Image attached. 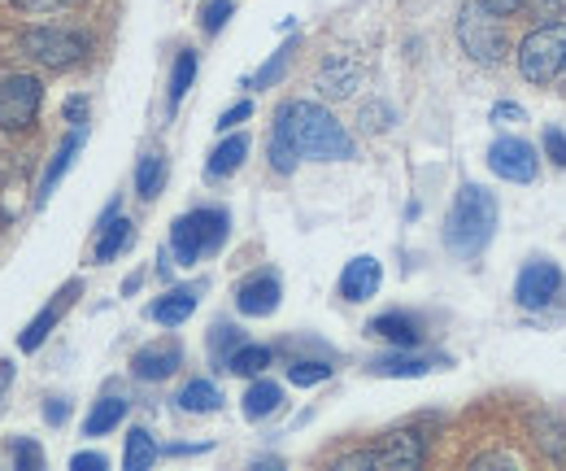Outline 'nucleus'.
<instances>
[{"mask_svg": "<svg viewBox=\"0 0 566 471\" xmlns=\"http://www.w3.org/2000/svg\"><path fill=\"white\" fill-rule=\"evenodd\" d=\"M275 131H283L296 144L300 157H314V162H344V157H353L349 131L318 101H287V105H280Z\"/></svg>", "mask_w": 566, "mask_h": 471, "instance_id": "1", "label": "nucleus"}, {"mask_svg": "<svg viewBox=\"0 0 566 471\" xmlns=\"http://www.w3.org/2000/svg\"><path fill=\"white\" fill-rule=\"evenodd\" d=\"M493 232H497V197L484 184H462L458 201L445 219V245L458 258H475L488 249Z\"/></svg>", "mask_w": 566, "mask_h": 471, "instance_id": "2", "label": "nucleus"}, {"mask_svg": "<svg viewBox=\"0 0 566 471\" xmlns=\"http://www.w3.org/2000/svg\"><path fill=\"white\" fill-rule=\"evenodd\" d=\"M227 232H232L227 210H219V205L188 210V214H179V219L170 223V254L179 258V267H197L205 254L223 249Z\"/></svg>", "mask_w": 566, "mask_h": 471, "instance_id": "3", "label": "nucleus"}, {"mask_svg": "<svg viewBox=\"0 0 566 471\" xmlns=\"http://www.w3.org/2000/svg\"><path fill=\"white\" fill-rule=\"evenodd\" d=\"M566 70V22H541L519 44V74L528 83H554Z\"/></svg>", "mask_w": 566, "mask_h": 471, "instance_id": "4", "label": "nucleus"}, {"mask_svg": "<svg viewBox=\"0 0 566 471\" xmlns=\"http://www.w3.org/2000/svg\"><path fill=\"white\" fill-rule=\"evenodd\" d=\"M17 48H22V57H31L48 70H66L92 52V39L83 31H70V26H31V31H22Z\"/></svg>", "mask_w": 566, "mask_h": 471, "instance_id": "5", "label": "nucleus"}, {"mask_svg": "<svg viewBox=\"0 0 566 471\" xmlns=\"http://www.w3.org/2000/svg\"><path fill=\"white\" fill-rule=\"evenodd\" d=\"M458 44L467 48L471 61L480 66H493L502 61L506 52V26H502V13H493L484 0L480 4H467L462 17H458Z\"/></svg>", "mask_w": 566, "mask_h": 471, "instance_id": "6", "label": "nucleus"}, {"mask_svg": "<svg viewBox=\"0 0 566 471\" xmlns=\"http://www.w3.org/2000/svg\"><path fill=\"white\" fill-rule=\"evenodd\" d=\"M423 437L418 433H388L379 446L370 450H357V455H340L335 468L353 471V468H379V471H414L423 468Z\"/></svg>", "mask_w": 566, "mask_h": 471, "instance_id": "7", "label": "nucleus"}, {"mask_svg": "<svg viewBox=\"0 0 566 471\" xmlns=\"http://www.w3.org/2000/svg\"><path fill=\"white\" fill-rule=\"evenodd\" d=\"M39 79L35 74H9L0 79V127L4 131H26L39 114Z\"/></svg>", "mask_w": 566, "mask_h": 471, "instance_id": "8", "label": "nucleus"}, {"mask_svg": "<svg viewBox=\"0 0 566 471\" xmlns=\"http://www.w3.org/2000/svg\"><path fill=\"white\" fill-rule=\"evenodd\" d=\"M488 166H493V175L506 179V184H532L536 170H541V157H536V149H532L528 140H519V136H497L493 149H488Z\"/></svg>", "mask_w": 566, "mask_h": 471, "instance_id": "9", "label": "nucleus"}, {"mask_svg": "<svg viewBox=\"0 0 566 471\" xmlns=\"http://www.w3.org/2000/svg\"><path fill=\"white\" fill-rule=\"evenodd\" d=\"M558 289H563L558 262L554 258H532V262H523V271L515 280V302L523 310H545L558 297Z\"/></svg>", "mask_w": 566, "mask_h": 471, "instance_id": "10", "label": "nucleus"}, {"mask_svg": "<svg viewBox=\"0 0 566 471\" xmlns=\"http://www.w3.org/2000/svg\"><path fill=\"white\" fill-rule=\"evenodd\" d=\"M79 289H83V284H79V280H70V284H66V289H61V293H57V297H52V302L31 319V323H26V332L17 337V345H22L26 354H35V350L48 341V332H52V328L61 323V315L74 306V293H79Z\"/></svg>", "mask_w": 566, "mask_h": 471, "instance_id": "11", "label": "nucleus"}, {"mask_svg": "<svg viewBox=\"0 0 566 471\" xmlns=\"http://www.w3.org/2000/svg\"><path fill=\"white\" fill-rule=\"evenodd\" d=\"M184 367V350L179 341H153L131 358V376L135 380H170Z\"/></svg>", "mask_w": 566, "mask_h": 471, "instance_id": "12", "label": "nucleus"}, {"mask_svg": "<svg viewBox=\"0 0 566 471\" xmlns=\"http://www.w3.org/2000/svg\"><path fill=\"white\" fill-rule=\"evenodd\" d=\"M280 280L275 275H253V280H245L240 289H236V310L240 315H249V319H267V315H275L280 310Z\"/></svg>", "mask_w": 566, "mask_h": 471, "instance_id": "13", "label": "nucleus"}, {"mask_svg": "<svg viewBox=\"0 0 566 471\" xmlns=\"http://www.w3.org/2000/svg\"><path fill=\"white\" fill-rule=\"evenodd\" d=\"M357 83H362V61H357V57H349V52L327 57V61H322V70H318V92H322V96H331V101L353 96V92H357Z\"/></svg>", "mask_w": 566, "mask_h": 471, "instance_id": "14", "label": "nucleus"}, {"mask_svg": "<svg viewBox=\"0 0 566 471\" xmlns=\"http://www.w3.org/2000/svg\"><path fill=\"white\" fill-rule=\"evenodd\" d=\"M197 302H201V289L197 284H175L170 293H162L153 306H149V319L162 323V328H179L197 315Z\"/></svg>", "mask_w": 566, "mask_h": 471, "instance_id": "15", "label": "nucleus"}, {"mask_svg": "<svg viewBox=\"0 0 566 471\" xmlns=\"http://www.w3.org/2000/svg\"><path fill=\"white\" fill-rule=\"evenodd\" d=\"M131 240H135L131 219H122L118 205H109L105 219H101V227H96V249H92V258H96V262H114L118 254L131 249Z\"/></svg>", "mask_w": 566, "mask_h": 471, "instance_id": "16", "label": "nucleus"}, {"mask_svg": "<svg viewBox=\"0 0 566 471\" xmlns=\"http://www.w3.org/2000/svg\"><path fill=\"white\" fill-rule=\"evenodd\" d=\"M379 284H384V267L375 262V258H353L344 271H340V297L344 302H370L375 293H379Z\"/></svg>", "mask_w": 566, "mask_h": 471, "instance_id": "17", "label": "nucleus"}, {"mask_svg": "<svg viewBox=\"0 0 566 471\" xmlns=\"http://www.w3.org/2000/svg\"><path fill=\"white\" fill-rule=\"evenodd\" d=\"M528 433L536 441V450L550 459V463H563L566 468V420L554 411H532L528 415Z\"/></svg>", "mask_w": 566, "mask_h": 471, "instance_id": "18", "label": "nucleus"}, {"mask_svg": "<svg viewBox=\"0 0 566 471\" xmlns=\"http://www.w3.org/2000/svg\"><path fill=\"white\" fill-rule=\"evenodd\" d=\"M366 332L379 337V341H388V345H397V350H414V345L423 341V323H418L414 315H405V310L375 315V319L366 323Z\"/></svg>", "mask_w": 566, "mask_h": 471, "instance_id": "19", "label": "nucleus"}, {"mask_svg": "<svg viewBox=\"0 0 566 471\" xmlns=\"http://www.w3.org/2000/svg\"><path fill=\"white\" fill-rule=\"evenodd\" d=\"M83 149V131H70L61 144H57V153H52V162L44 166V175H39V188H35V201L44 205L48 197H52V188L61 184V175L70 170V162H74V153Z\"/></svg>", "mask_w": 566, "mask_h": 471, "instance_id": "20", "label": "nucleus"}, {"mask_svg": "<svg viewBox=\"0 0 566 471\" xmlns=\"http://www.w3.org/2000/svg\"><path fill=\"white\" fill-rule=\"evenodd\" d=\"M366 372H370V376H384V380H418V376H427V372H432V358H418V354L397 350V354L370 358V367H366Z\"/></svg>", "mask_w": 566, "mask_h": 471, "instance_id": "21", "label": "nucleus"}, {"mask_svg": "<svg viewBox=\"0 0 566 471\" xmlns=\"http://www.w3.org/2000/svg\"><path fill=\"white\" fill-rule=\"evenodd\" d=\"M245 157H249V136H227L214 153H210V162H205V175L210 179H227V175H236L240 166H245Z\"/></svg>", "mask_w": 566, "mask_h": 471, "instance_id": "22", "label": "nucleus"}, {"mask_svg": "<svg viewBox=\"0 0 566 471\" xmlns=\"http://www.w3.org/2000/svg\"><path fill=\"white\" fill-rule=\"evenodd\" d=\"M122 420H127V398H101V402L87 411L83 433H87V437H105V433H114Z\"/></svg>", "mask_w": 566, "mask_h": 471, "instance_id": "23", "label": "nucleus"}, {"mask_svg": "<svg viewBox=\"0 0 566 471\" xmlns=\"http://www.w3.org/2000/svg\"><path fill=\"white\" fill-rule=\"evenodd\" d=\"M283 407V389L275 385V380H253L249 385V393H245V415L249 420H267V415H275Z\"/></svg>", "mask_w": 566, "mask_h": 471, "instance_id": "24", "label": "nucleus"}, {"mask_svg": "<svg viewBox=\"0 0 566 471\" xmlns=\"http://www.w3.org/2000/svg\"><path fill=\"white\" fill-rule=\"evenodd\" d=\"M157 441H153V433L149 428H131L127 433V446H122V468L127 471H144L157 463Z\"/></svg>", "mask_w": 566, "mask_h": 471, "instance_id": "25", "label": "nucleus"}, {"mask_svg": "<svg viewBox=\"0 0 566 471\" xmlns=\"http://www.w3.org/2000/svg\"><path fill=\"white\" fill-rule=\"evenodd\" d=\"M166 188V153H144L140 157V166H135V192L144 197V201H153L157 192Z\"/></svg>", "mask_w": 566, "mask_h": 471, "instance_id": "26", "label": "nucleus"}, {"mask_svg": "<svg viewBox=\"0 0 566 471\" xmlns=\"http://www.w3.org/2000/svg\"><path fill=\"white\" fill-rule=\"evenodd\" d=\"M219 407H223V393H219L214 380H192V385H184V393H179V411H188V415H210V411H219Z\"/></svg>", "mask_w": 566, "mask_h": 471, "instance_id": "27", "label": "nucleus"}, {"mask_svg": "<svg viewBox=\"0 0 566 471\" xmlns=\"http://www.w3.org/2000/svg\"><path fill=\"white\" fill-rule=\"evenodd\" d=\"M271 350L267 345H240L232 358H227V372H236V376H262L267 367H271Z\"/></svg>", "mask_w": 566, "mask_h": 471, "instance_id": "28", "label": "nucleus"}, {"mask_svg": "<svg viewBox=\"0 0 566 471\" xmlns=\"http://www.w3.org/2000/svg\"><path fill=\"white\" fill-rule=\"evenodd\" d=\"M197 66H201V61H197L192 48H184V52L175 57V70H170V109L188 96V87H192V79H197Z\"/></svg>", "mask_w": 566, "mask_h": 471, "instance_id": "29", "label": "nucleus"}, {"mask_svg": "<svg viewBox=\"0 0 566 471\" xmlns=\"http://www.w3.org/2000/svg\"><path fill=\"white\" fill-rule=\"evenodd\" d=\"M287 380H292L296 389H314V385L331 380V367H327V363H318V358H296V363L287 367Z\"/></svg>", "mask_w": 566, "mask_h": 471, "instance_id": "30", "label": "nucleus"}, {"mask_svg": "<svg viewBox=\"0 0 566 471\" xmlns=\"http://www.w3.org/2000/svg\"><path fill=\"white\" fill-rule=\"evenodd\" d=\"M232 13H236L232 0H205V4H201V26H205V35H219V31L232 22Z\"/></svg>", "mask_w": 566, "mask_h": 471, "instance_id": "31", "label": "nucleus"}, {"mask_svg": "<svg viewBox=\"0 0 566 471\" xmlns=\"http://www.w3.org/2000/svg\"><path fill=\"white\" fill-rule=\"evenodd\" d=\"M287 57H292V44H283L280 52H271V61L249 79V87H271V83H280L283 70H287Z\"/></svg>", "mask_w": 566, "mask_h": 471, "instance_id": "32", "label": "nucleus"}, {"mask_svg": "<svg viewBox=\"0 0 566 471\" xmlns=\"http://www.w3.org/2000/svg\"><path fill=\"white\" fill-rule=\"evenodd\" d=\"M210 345H214V354H227V358H232V354L245 345V337H240V328L219 323V328H214V337H210ZM227 358H223V363H227Z\"/></svg>", "mask_w": 566, "mask_h": 471, "instance_id": "33", "label": "nucleus"}, {"mask_svg": "<svg viewBox=\"0 0 566 471\" xmlns=\"http://www.w3.org/2000/svg\"><path fill=\"white\" fill-rule=\"evenodd\" d=\"M545 157L554 166H566V131L563 127H545Z\"/></svg>", "mask_w": 566, "mask_h": 471, "instance_id": "34", "label": "nucleus"}, {"mask_svg": "<svg viewBox=\"0 0 566 471\" xmlns=\"http://www.w3.org/2000/svg\"><path fill=\"white\" fill-rule=\"evenodd\" d=\"M528 9H532V17H541V22H558L566 13V0H528Z\"/></svg>", "mask_w": 566, "mask_h": 471, "instance_id": "35", "label": "nucleus"}, {"mask_svg": "<svg viewBox=\"0 0 566 471\" xmlns=\"http://www.w3.org/2000/svg\"><path fill=\"white\" fill-rule=\"evenodd\" d=\"M245 118H253V101H236V105L219 118V131H232V127H240Z\"/></svg>", "mask_w": 566, "mask_h": 471, "instance_id": "36", "label": "nucleus"}, {"mask_svg": "<svg viewBox=\"0 0 566 471\" xmlns=\"http://www.w3.org/2000/svg\"><path fill=\"white\" fill-rule=\"evenodd\" d=\"M13 450H17V468H22V471H35V468H39V450H35V441L17 437V441H13Z\"/></svg>", "mask_w": 566, "mask_h": 471, "instance_id": "37", "label": "nucleus"}, {"mask_svg": "<svg viewBox=\"0 0 566 471\" xmlns=\"http://www.w3.org/2000/svg\"><path fill=\"white\" fill-rule=\"evenodd\" d=\"M523 118H528L523 105H510V101H497V105H493V122H510V127H515V122H523Z\"/></svg>", "mask_w": 566, "mask_h": 471, "instance_id": "38", "label": "nucleus"}, {"mask_svg": "<svg viewBox=\"0 0 566 471\" xmlns=\"http://www.w3.org/2000/svg\"><path fill=\"white\" fill-rule=\"evenodd\" d=\"M70 468H74V471H105V468H109V459L87 450V455H74V459H70Z\"/></svg>", "mask_w": 566, "mask_h": 471, "instance_id": "39", "label": "nucleus"}, {"mask_svg": "<svg viewBox=\"0 0 566 471\" xmlns=\"http://www.w3.org/2000/svg\"><path fill=\"white\" fill-rule=\"evenodd\" d=\"M66 415H70V402H61V398H52V402L44 407V420H48V424H66Z\"/></svg>", "mask_w": 566, "mask_h": 471, "instance_id": "40", "label": "nucleus"}, {"mask_svg": "<svg viewBox=\"0 0 566 471\" xmlns=\"http://www.w3.org/2000/svg\"><path fill=\"white\" fill-rule=\"evenodd\" d=\"M66 118L79 127V122L87 118V101H83V96H70V101H66Z\"/></svg>", "mask_w": 566, "mask_h": 471, "instance_id": "41", "label": "nucleus"}, {"mask_svg": "<svg viewBox=\"0 0 566 471\" xmlns=\"http://www.w3.org/2000/svg\"><path fill=\"white\" fill-rule=\"evenodd\" d=\"M475 468H519V459L515 455H484V459H475Z\"/></svg>", "mask_w": 566, "mask_h": 471, "instance_id": "42", "label": "nucleus"}, {"mask_svg": "<svg viewBox=\"0 0 566 471\" xmlns=\"http://www.w3.org/2000/svg\"><path fill=\"white\" fill-rule=\"evenodd\" d=\"M17 9H31V13H48V9H61V4H70V0H13Z\"/></svg>", "mask_w": 566, "mask_h": 471, "instance_id": "43", "label": "nucleus"}, {"mask_svg": "<svg viewBox=\"0 0 566 471\" xmlns=\"http://www.w3.org/2000/svg\"><path fill=\"white\" fill-rule=\"evenodd\" d=\"M484 4H488L493 13H502V17H510V13H519L528 0H484Z\"/></svg>", "mask_w": 566, "mask_h": 471, "instance_id": "44", "label": "nucleus"}]
</instances>
